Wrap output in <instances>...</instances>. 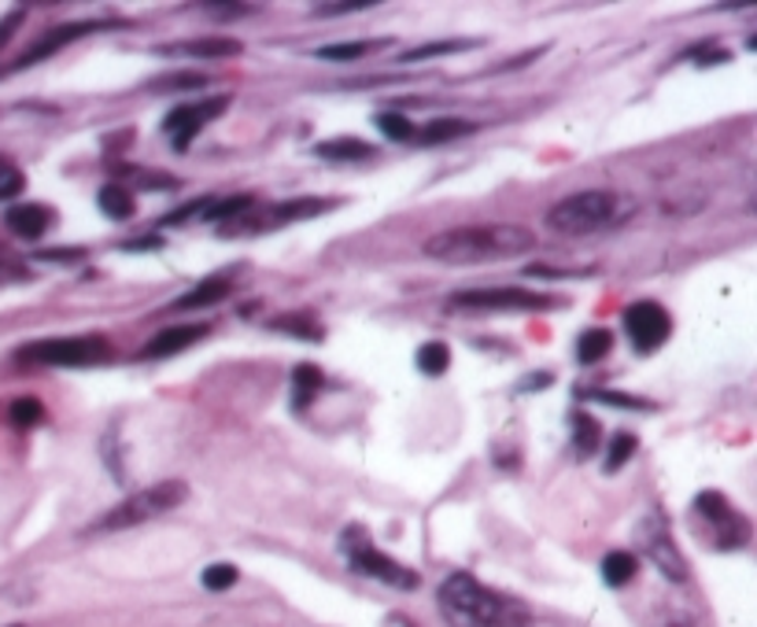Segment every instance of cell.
Here are the masks:
<instances>
[{
	"instance_id": "obj_35",
	"label": "cell",
	"mask_w": 757,
	"mask_h": 627,
	"mask_svg": "<svg viewBox=\"0 0 757 627\" xmlns=\"http://www.w3.org/2000/svg\"><path fill=\"white\" fill-rule=\"evenodd\" d=\"M584 399L606 402V407H621V410H655V402H647L639 396H621V391H584Z\"/></svg>"
},
{
	"instance_id": "obj_37",
	"label": "cell",
	"mask_w": 757,
	"mask_h": 627,
	"mask_svg": "<svg viewBox=\"0 0 757 627\" xmlns=\"http://www.w3.org/2000/svg\"><path fill=\"white\" fill-rule=\"evenodd\" d=\"M374 8V0H333V4H314V19H329V15H348V12H366Z\"/></svg>"
},
{
	"instance_id": "obj_23",
	"label": "cell",
	"mask_w": 757,
	"mask_h": 627,
	"mask_svg": "<svg viewBox=\"0 0 757 627\" xmlns=\"http://www.w3.org/2000/svg\"><path fill=\"white\" fill-rule=\"evenodd\" d=\"M97 204L100 210L108 218L115 221H126V218H133V196H130V188H122V185H104L100 193H97Z\"/></svg>"
},
{
	"instance_id": "obj_40",
	"label": "cell",
	"mask_w": 757,
	"mask_h": 627,
	"mask_svg": "<svg viewBox=\"0 0 757 627\" xmlns=\"http://www.w3.org/2000/svg\"><path fill=\"white\" fill-rule=\"evenodd\" d=\"M212 15H223V19H245L251 15V4H204Z\"/></svg>"
},
{
	"instance_id": "obj_29",
	"label": "cell",
	"mask_w": 757,
	"mask_h": 627,
	"mask_svg": "<svg viewBox=\"0 0 757 627\" xmlns=\"http://www.w3.org/2000/svg\"><path fill=\"white\" fill-rule=\"evenodd\" d=\"M204 85H207L204 74H188V71H182V74H171V78L149 82L144 89H149V93H188V89H204Z\"/></svg>"
},
{
	"instance_id": "obj_4",
	"label": "cell",
	"mask_w": 757,
	"mask_h": 627,
	"mask_svg": "<svg viewBox=\"0 0 757 627\" xmlns=\"http://www.w3.org/2000/svg\"><path fill=\"white\" fill-rule=\"evenodd\" d=\"M617 218V196L606 188H587V193H573L559 199L547 210V226L562 237H581V233H595Z\"/></svg>"
},
{
	"instance_id": "obj_33",
	"label": "cell",
	"mask_w": 757,
	"mask_h": 627,
	"mask_svg": "<svg viewBox=\"0 0 757 627\" xmlns=\"http://www.w3.org/2000/svg\"><path fill=\"white\" fill-rule=\"evenodd\" d=\"M8 418H12V424H19V429H30V424H37L41 418H45V407L26 396V399H15L12 407H8Z\"/></svg>"
},
{
	"instance_id": "obj_20",
	"label": "cell",
	"mask_w": 757,
	"mask_h": 627,
	"mask_svg": "<svg viewBox=\"0 0 757 627\" xmlns=\"http://www.w3.org/2000/svg\"><path fill=\"white\" fill-rule=\"evenodd\" d=\"M477 133V122L469 119H455V115H447V119H433L422 130V141L425 144H447V141H458V137H469Z\"/></svg>"
},
{
	"instance_id": "obj_22",
	"label": "cell",
	"mask_w": 757,
	"mask_h": 627,
	"mask_svg": "<svg viewBox=\"0 0 757 627\" xmlns=\"http://www.w3.org/2000/svg\"><path fill=\"white\" fill-rule=\"evenodd\" d=\"M636 569H639V561L636 554H628V550H609L603 558V580L609 587H625V583L636 576Z\"/></svg>"
},
{
	"instance_id": "obj_27",
	"label": "cell",
	"mask_w": 757,
	"mask_h": 627,
	"mask_svg": "<svg viewBox=\"0 0 757 627\" xmlns=\"http://www.w3.org/2000/svg\"><path fill=\"white\" fill-rule=\"evenodd\" d=\"M636 446H639V440H636L632 432H617L614 440H609V451H606V465H603V469H606V473H617V469H621V465L636 454Z\"/></svg>"
},
{
	"instance_id": "obj_34",
	"label": "cell",
	"mask_w": 757,
	"mask_h": 627,
	"mask_svg": "<svg viewBox=\"0 0 757 627\" xmlns=\"http://www.w3.org/2000/svg\"><path fill=\"white\" fill-rule=\"evenodd\" d=\"M377 130H381L388 141H410V137H414V126H410V119H403V115H396V111L377 115Z\"/></svg>"
},
{
	"instance_id": "obj_6",
	"label": "cell",
	"mask_w": 757,
	"mask_h": 627,
	"mask_svg": "<svg viewBox=\"0 0 757 627\" xmlns=\"http://www.w3.org/2000/svg\"><path fill=\"white\" fill-rule=\"evenodd\" d=\"M111 358V344L104 336H63V339H41L19 350V363L37 366H100Z\"/></svg>"
},
{
	"instance_id": "obj_41",
	"label": "cell",
	"mask_w": 757,
	"mask_h": 627,
	"mask_svg": "<svg viewBox=\"0 0 757 627\" xmlns=\"http://www.w3.org/2000/svg\"><path fill=\"white\" fill-rule=\"evenodd\" d=\"M82 255H86L82 248H78V251H71V248L63 251V248H56V251H37V259H41V262H75V259H82Z\"/></svg>"
},
{
	"instance_id": "obj_14",
	"label": "cell",
	"mask_w": 757,
	"mask_h": 627,
	"mask_svg": "<svg viewBox=\"0 0 757 627\" xmlns=\"http://www.w3.org/2000/svg\"><path fill=\"white\" fill-rule=\"evenodd\" d=\"M155 52H166V56L218 60V56H240V41H234V37H193V41H174V45H160Z\"/></svg>"
},
{
	"instance_id": "obj_18",
	"label": "cell",
	"mask_w": 757,
	"mask_h": 627,
	"mask_svg": "<svg viewBox=\"0 0 757 627\" xmlns=\"http://www.w3.org/2000/svg\"><path fill=\"white\" fill-rule=\"evenodd\" d=\"M329 207H333L329 199L300 196V199H289V204L270 207V210H267V226H289V221L314 218V215H322V210H329Z\"/></svg>"
},
{
	"instance_id": "obj_9",
	"label": "cell",
	"mask_w": 757,
	"mask_h": 627,
	"mask_svg": "<svg viewBox=\"0 0 757 627\" xmlns=\"http://www.w3.org/2000/svg\"><path fill=\"white\" fill-rule=\"evenodd\" d=\"M639 539H644L647 558L655 561V569L661 572V576L672 580V583H688V576H691L688 558L680 554V547H677V539L669 536L666 520H661L658 514H650L644 520V528H639Z\"/></svg>"
},
{
	"instance_id": "obj_31",
	"label": "cell",
	"mask_w": 757,
	"mask_h": 627,
	"mask_svg": "<svg viewBox=\"0 0 757 627\" xmlns=\"http://www.w3.org/2000/svg\"><path fill=\"white\" fill-rule=\"evenodd\" d=\"M292 388H296V407H307L314 391L322 388V369L314 366H300L296 377H292Z\"/></svg>"
},
{
	"instance_id": "obj_19",
	"label": "cell",
	"mask_w": 757,
	"mask_h": 627,
	"mask_svg": "<svg viewBox=\"0 0 757 627\" xmlns=\"http://www.w3.org/2000/svg\"><path fill=\"white\" fill-rule=\"evenodd\" d=\"M609 347H614V333H609V328H587V333H581V339H576V363L598 366L609 355Z\"/></svg>"
},
{
	"instance_id": "obj_36",
	"label": "cell",
	"mask_w": 757,
	"mask_h": 627,
	"mask_svg": "<svg viewBox=\"0 0 757 627\" xmlns=\"http://www.w3.org/2000/svg\"><path fill=\"white\" fill-rule=\"evenodd\" d=\"M199 580H204L207 591H229L240 580V572H237V565H207Z\"/></svg>"
},
{
	"instance_id": "obj_3",
	"label": "cell",
	"mask_w": 757,
	"mask_h": 627,
	"mask_svg": "<svg viewBox=\"0 0 757 627\" xmlns=\"http://www.w3.org/2000/svg\"><path fill=\"white\" fill-rule=\"evenodd\" d=\"M185 484L182 480H166V484H152L144 491H133L130 498H122L119 506L108 509L100 520H93L86 528V536H100V531H122L133 525H149V520L171 514L185 502Z\"/></svg>"
},
{
	"instance_id": "obj_21",
	"label": "cell",
	"mask_w": 757,
	"mask_h": 627,
	"mask_svg": "<svg viewBox=\"0 0 757 627\" xmlns=\"http://www.w3.org/2000/svg\"><path fill=\"white\" fill-rule=\"evenodd\" d=\"M414 366H418V374H425V377H444L451 366V347L444 339H429V344L418 347Z\"/></svg>"
},
{
	"instance_id": "obj_13",
	"label": "cell",
	"mask_w": 757,
	"mask_h": 627,
	"mask_svg": "<svg viewBox=\"0 0 757 627\" xmlns=\"http://www.w3.org/2000/svg\"><path fill=\"white\" fill-rule=\"evenodd\" d=\"M207 333H212V325L196 322V325H171L163 328V333H155L149 344H144L141 358H171V355H182L185 347L199 344Z\"/></svg>"
},
{
	"instance_id": "obj_17",
	"label": "cell",
	"mask_w": 757,
	"mask_h": 627,
	"mask_svg": "<svg viewBox=\"0 0 757 627\" xmlns=\"http://www.w3.org/2000/svg\"><path fill=\"white\" fill-rule=\"evenodd\" d=\"M229 292H234V284H229V278H212V281L196 284L193 292L177 295V300H174V311H204V306L223 303Z\"/></svg>"
},
{
	"instance_id": "obj_39",
	"label": "cell",
	"mask_w": 757,
	"mask_h": 627,
	"mask_svg": "<svg viewBox=\"0 0 757 627\" xmlns=\"http://www.w3.org/2000/svg\"><path fill=\"white\" fill-rule=\"evenodd\" d=\"M529 273H532V278H551V281H559V278H587L592 270H559V266H529Z\"/></svg>"
},
{
	"instance_id": "obj_12",
	"label": "cell",
	"mask_w": 757,
	"mask_h": 627,
	"mask_svg": "<svg viewBox=\"0 0 757 627\" xmlns=\"http://www.w3.org/2000/svg\"><path fill=\"white\" fill-rule=\"evenodd\" d=\"M625 328L632 336L636 350H655L658 344H666L672 333V322L666 314V306L655 300H639L625 311Z\"/></svg>"
},
{
	"instance_id": "obj_7",
	"label": "cell",
	"mask_w": 757,
	"mask_h": 627,
	"mask_svg": "<svg viewBox=\"0 0 757 627\" xmlns=\"http://www.w3.org/2000/svg\"><path fill=\"white\" fill-rule=\"evenodd\" d=\"M695 514L706 520L710 539L717 550H739L750 543V525L721 491H702L695 498Z\"/></svg>"
},
{
	"instance_id": "obj_16",
	"label": "cell",
	"mask_w": 757,
	"mask_h": 627,
	"mask_svg": "<svg viewBox=\"0 0 757 627\" xmlns=\"http://www.w3.org/2000/svg\"><path fill=\"white\" fill-rule=\"evenodd\" d=\"M314 155L318 159H329V163H366V159H374V144L359 141V137H333V141H322L314 144Z\"/></svg>"
},
{
	"instance_id": "obj_15",
	"label": "cell",
	"mask_w": 757,
	"mask_h": 627,
	"mask_svg": "<svg viewBox=\"0 0 757 627\" xmlns=\"http://www.w3.org/2000/svg\"><path fill=\"white\" fill-rule=\"evenodd\" d=\"M52 210L48 207H41V204H15V207H8V229L15 233V237H23V240H37V237H45V229L52 226Z\"/></svg>"
},
{
	"instance_id": "obj_43",
	"label": "cell",
	"mask_w": 757,
	"mask_h": 627,
	"mask_svg": "<svg viewBox=\"0 0 757 627\" xmlns=\"http://www.w3.org/2000/svg\"><path fill=\"white\" fill-rule=\"evenodd\" d=\"M677 627H688V624H677Z\"/></svg>"
},
{
	"instance_id": "obj_28",
	"label": "cell",
	"mask_w": 757,
	"mask_h": 627,
	"mask_svg": "<svg viewBox=\"0 0 757 627\" xmlns=\"http://www.w3.org/2000/svg\"><path fill=\"white\" fill-rule=\"evenodd\" d=\"M573 446L581 458H587V454L598 446V421L587 418V413H576L573 418Z\"/></svg>"
},
{
	"instance_id": "obj_1",
	"label": "cell",
	"mask_w": 757,
	"mask_h": 627,
	"mask_svg": "<svg viewBox=\"0 0 757 627\" xmlns=\"http://www.w3.org/2000/svg\"><path fill=\"white\" fill-rule=\"evenodd\" d=\"M536 244L529 226L513 221H491V226H455L444 233H433L425 240V255L447 266H477L525 255Z\"/></svg>"
},
{
	"instance_id": "obj_32",
	"label": "cell",
	"mask_w": 757,
	"mask_h": 627,
	"mask_svg": "<svg viewBox=\"0 0 757 627\" xmlns=\"http://www.w3.org/2000/svg\"><path fill=\"white\" fill-rule=\"evenodd\" d=\"M23 188H26L23 170L15 163H8V159H0V204H4V199H15Z\"/></svg>"
},
{
	"instance_id": "obj_38",
	"label": "cell",
	"mask_w": 757,
	"mask_h": 627,
	"mask_svg": "<svg viewBox=\"0 0 757 627\" xmlns=\"http://www.w3.org/2000/svg\"><path fill=\"white\" fill-rule=\"evenodd\" d=\"M23 19H26L23 8H15V12H8L4 19H0V48L12 45V37H15V30L23 26Z\"/></svg>"
},
{
	"instance_id": "obj_26",
	"label": "cell",
	"mask_w": 757,
	"mask_h": 627,
	"mask_svg": "<svg viewBox=\"0 0 757 627\" xmlns=\"http://www.w3.org/2000/svg\"><path fill=\"white\" fill-rule=\"evenodd\" d=\"M251 204H256V196H229V199H207L204 215L207 221H234L240 218L245 210H251Z\"/></svg>"
},
{
	"instance_id": "obj_11",
	"label": "cell",
	"mask_w": 757,
	"mask_h": 627,
	"mask_svg": "<svg viewBox=\"0 0 757 627\" xmlns=\"http://www.w3.org/2000/svg\"><path fill=\"white\" fill-rule=\"evenodd\" d=\"M348 561H352L355 572H363V576H370L377 583H388V587H396V591H414L418 587V572L414 569L399 565V561L381 554V550L370 547V543L348 547Z\"/></svg>"
},
{
	"instance_id": "obj_10",
	"label": "cell",
	"mask_w": 757,
	"mask_h": 627,
	"mask_svg": "<svg viewBox=\"0 0 757 627\" xmlns=\"http://www.w3.org/2000/svg\"><path fill=\"white\" fill-rule=\"evenodd\" d=\"M226 97H212V100H199V104H182V108H174L171 115L163 119V133L171 137V144L177 152H185L188 144H193V137L204 130L207 122H215L218 115L226 111Z\"/></svg>"
},
{
	"instance_id": "obj_24",
	"label": "cell",
	"mask_w": 757,
	"mask_h": 627,
	"mask_svg": "<svg viewBox=\"0 0 757 627\" xmlns=\"http://www.w3.org/2000/svg\"><path fill=\"white\" fill-rule=\"evenodd\" d=\"M381 45H392V41H340V45L314 48V56H318V60H329V63H348V60L366 56V52H377Z\"/></svg>"
},
{
	"instance_id": "obj_8",
	"label": "cell",
	"mask_w": 757,
	"mask_h": 627,
	"mask_svg": "<svg viewBox=\"0 0 757 627\" xmlns=\"http://www.w3.org/2000/svg\"><path fill=\"white\" fill-rule=\"evenodd\" d=\"M111 26H122V23H111V19H86V23H60V26H52L48 34H45V37H37L34 45H30V48H26L23 56H19L15 63H8V67H0V78H4V74H12V71L34 67V63L48 60V56H56L60 48L75 45V41L89 37V34H97V30H111Z\"/></svg>"
},
{
	"instance_id": "obj_30",
	"label": "cell",
	"mask_w": 757,
	"mask_h": 627,
	"mask_svg": "<svg viewBox=\"0 0 757 627\" xmlns=\"http://www.w3.org/2000/svg\"><path fill=\"white\" fill-rule=\"evenodd\" d=\"M270 328H278V333H292V336H303V339H322V328L314 322L311 314H292V317H278V322H270Z\"/></svg>"
},
{
	"instance_id": "obj_25",
	"label": "cell",
	"mask_w": 757,
	"mask_h": 627,
	"mask_svg": "<svg viewBox=\"0 0 757 627\" xmlns=\"http://www.w3.org/2000/svg\"><path fill=\"white\" fill-rule=\"evenodd\" d=\"M473 45H480V41H429V45H418L410 52H399V63H422V60H436V56H451V52H466Z\"/></svg>"
},
{
	"instance_id": "obj_2",
	"label": "cell",
	"mask_w": 757,
	"mask_h": 627,
	"mask_svg": "<svg viewBox=\"0 0 757 627\" xmlns=\"http://www.w3.org/2000/svg\"><path fill=\"white\" fill-rule=\"evenodd\" d=\"M436 602L447 627H529V609L521 602L480 587L466 572L440 583Z\"/></svg>"
},
{
	"instance_id": "obj_5",
	"label": "cell",
	"mask_w": 757,
	"mask_h": 627,
	"mask_svg": "<svg viewBox=\"0 0 757 627\" xmlns=\"http://www.w3.org/2000/svg\"><path fill=\"white\" fill-rule=\"evenodd\" d=\"M551 306H562V300L521 289V284L455 292L447 300V311H466V314H536V311H551Z\"/></svg>"
},
{
	"instance_id": "obj_42",
	"label": "cell",
	"mask_w": 757,
	"mask_h": 627,
	"mask_svg": "<svg viewBox=\"0 0 757 627\" xmlns=\"http://www.w3.org/2000/svg\"><path fill=\"white\" fill-rule=\"evenodd\" d=\"M403 627H414V624H410V620H403Z\"/></svg>"
}]
</instances>
